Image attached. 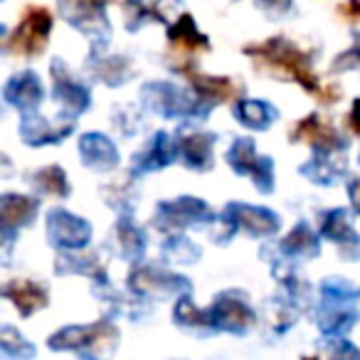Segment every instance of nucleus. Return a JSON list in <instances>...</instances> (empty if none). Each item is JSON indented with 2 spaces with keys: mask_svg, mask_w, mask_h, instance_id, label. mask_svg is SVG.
Returning a JSON list of instances; mask_svg holds the SVG:
<instances>
[{
  "mask_svg": "<svg viewBox=\"0 0 360 360\" xmlns=\"http://www.w3.org/2000/svg\"><path fill=\"white\" fill-rule=\"evenodd\" d=\"M215 220V212L207 207L205 200L200 198H191L183 195L178 200H163L155 210V220L153 225L160 232H173L180 235L188 227H198V225H207V222Z\"/></svg>",
  "mask_w": 360,
  "mask_h": 360,
  "instance_id": "obj_5",
  "label": "nucleus"
},
{
  "mask_svg": "<svg viewBox=\"0 0 360 360\" xmlns=\"http://www.w3.org/2000/svg\"><path fill=\"white\" fill-rule=\"evenodd\" d=\"M355 67H360V37L355 40V45L350 47L348 52H343V55H340L338 60L333 62V70L335 72L355 70Z\"/></svg>",
  "mask_w": 360,
  "mask_h": 360,
  "instance_id": "obj_35",
  "label": "nucleus"
},
{
  "mask_svg": "<svg viewBox=\"0 0 360 360\" xmlns=\"http://www.w3.org/2000/svg\"><path fill=\"white\" fill-rule=\"evenodd\" d=\"M257 8L264 11L271 20H281V18L294 13V3L291 0H257Z\"/></svg>",
  "mask_w": 360,
  "mask_h": 360,
  "instance_id": "obj_34",
  "label": "nucleus"
},
{
  "mask_svg": "<svg viewBox=\"0 0 360 360\" xmlns=\"http://www.w3.org/2000/svg\"><path fill=\"white\" fill-rule=\"evenodd\" d=\"M345 13H350V15H358L360 18V0H350L348 6L343 8Z\"/></svg>",
  "mask_w": 360,
  "mask_h": 360,
  "instance_id": "obj_39",
  "label": "nucleus"
},
{
  "mask_svg": "<svg viewBox=\"0 0 360 360\" xmlns=\"http://www.w3.org/2000/svg\"><path fill=\"white\" fill-rule=\"evenodd\" d=\"M355 291L345 279H326L321 284V309H319V330L326 338H340L358 321Z\"/></svg>",
  "mask_w": 360,
  "mask_h": 360,
  "instance_id": "obj_2",
  "label": "nucleus"
},
{
  "mask_svg": "<svg viewBox=\"0 0 360 360\" xmlns=\"http://www.w3.org/2000/svg\"><path fill=\"white\" fill-rule=\"evenodd\" d=\"M47 240L52 247L65 252L84 250L91 240V225L84 217L67 212L65 207H55L47 215Z\"/></svg>",
  "mask_w": 360,
  "mask_h": 360,
  "instance_id": "obj_10",
  "label": "nucleus"
},
{
  "mask_svg": "<svg viewBox=\"0 0 360 360\" xmlns=\"http://www.w3.org/2000/svg\"><path fill=\"white\" fill-rule=\"evenodd\" d=\"M3 299L13 301L15 309L20 311V316H32L37 309H45L47 306V289L37 281H27V279H15V281H8L3 286Z\"/></svg>",
  "mask_w": 360,
  "mask_h": 360,
  "instance_id": "obj_20",
  "label": "nucleus"
},
{
  "mask_svg": "<svg viewBox=\"0 0 360 360\" xmlns=\"http://www.w3.org/2000/svg\"><path fill=\"white\" fill-rule=\"evenodd\" d=\"M163 257L173 264H193V262L200 259V250L193 245L191 240L180 235H173L163 247Z\"/></svg>",
  "mask_w": 360,
  "mask_h": 360,
  "instance_id": "obj_32",
  "label": "nucleus"
},
{
  "mask_svg": "<svg viewBox=\"0 0 360 360\" xmlns=\"http://www.w3.org/2000/svg\"><path fill=\"white\" fill-rule=\"evenodd\" d=\"M210 330H227V333H247L257 323L255 309L250 306L247 296L242 291H222L212 306L207 309Z\"/></svg>",
  "mask_w": 360,
  "mask_h": 360,
  "instance_id": "obj_6",
  "label": "nucleus"
},
{
  "mask_svg": "<svg viewBox=\"0 0 360 360\" xmlns=\"http://www.w3.org/2000/svg\"><path fill=\"white\" fill-rule=\"evenodd\" d=\"M245 52L262 67V70H269L271 75L286 77V79L296 82V84L304 86L309 94L319 96L323 104L338 99V91L326 89L319 82V77L311 70V55L304 52L301 47H296L294 42L284 40V37H271L259 45L245 47Z\"/></svg>",
  "mask_w": 360,
  "mask_h": 360,
  "instance_id": "obj_1",
  "label": "nucleus"
},
{
  "mask_svg": "<svg viewBox=\"0 0 360 360\" xmlns=\"http://www.w3.org/2000/svg\"><path fill=\"white\" fill-rule=\"evenodd\" d=\"M72 134V124L65 126H52L42 119L37 111H25L20 124V136L27 146H47V143H60L62 139Z\"/></svg>",
  "mask_w": 360,
  "mask_h": 360,
  "instance_id": "obj_21",
  "label": "nucleus"
},
{
  "mask_svg": "<svg viewBox=\"0 0 360 360\" xmlns=\"http://www.w3.org/2000/svg\"><path fill=\"white\" fill-rule=\"evenodd\" d=\"M304 360H319V355H306Z\"/></svg>",
  "mask_w": 360,
  "mask_h": 360,
  "instance_id": "obj_40",
  "label": "nucleus"
},
{
  "mask_svg": "<svg viewBox=\"0 0 360 360\" xmlns=\"http://www.w3.org/2000/svg\"><path fill=\"white\" fill-rule=\"evenodd\" d=\"M220 220L227 225L225 240H230L237 230H245L252 237H269L276 235L281 225L276 212L266 210V207L247 205V202H230Z\"/></svg>",
  "mask_w": 360,
  "mask_h": 360,
  "instance_id": "obj_9",
  "label": "nucleus"
},
{
  "mask_svg": "<svg viewBox=\"0 0 360 360\" xmlns=\"http://www.w3.org/2000/svg\"><path fill=\"white\" fill-rule=\"evenodd\" d=\"M96 77H99L101 82H106L109 86L124 84L131 77L129 60H124V57H106V60H99V65H96Z\"/></svg>",
  "mask_w": 360,
  "mask_h": 360,
  "instance_id": "obj_33",
  "label": "nucleus"
},
{
  "mask_svg": "<svg viewBox=\"0 0 360 360\" xmlns=\"http://www.w3.org/2000/svg\"><path fill=\"white\" fill-rule=\"evenodd\" d=\"M235 116L242 126L257 131H266L271 126V121L279 116V111L269 104V101L259 99H242L235 104Z\"/></svg>",
  "mask_w": 360,
  "mask_h": 360,
  "instance_id": "obj_25",
  "label": "nucleus"
},
{
  "mask_svg": "<svg viewBox=\"0 0 360 360\" xmlns=\"http://www.w3.org/2000/svg\"><path fill=\"white\" fill-rule=\"evenodd\" d=\"M217 136L205 134V131H198L186 139H180L178 150L180 158L188 168L193 170H210L212 168V146H215Z\"/></svg>",
  "mask_w": 360,
  "mask_h": 360,
  "instance_id": "obj_22",
  "label": "nucleus"
},
{
  "mask_svg": "<svg viewBox=\"0 0 360 360\" xmlns=\"http://www.w3.org/2000/svg\"><path fill=\"white\" fill-rule=\"evenodd\" d=\"M52 30V15L47 8H27L22 20L18 22L13 37H8V52L22 57H37L45 52L47 37Z\"/></svg>",
  "mask_w": 360,
  "mask_h": 360,
  "instance_id": "obj_7",
  "label": "nucleus"
},
{
  "mask_svg": "<svg viewBox=\"0 0 360 360\" xmlns=\"http://www.w3.org/2000/svg\"><path fill=\"white\" fill-rule=\"evenodd\" d=\"M330 360H360V348H355L350 340H335L330 345Z\"/></svg>",
  "mask_w": 360,
  "mask_h": 360,
  "instance_id": "obj_36",
  "label": "nucleus"
},
{
  "mask_svg": "<svg viewBox=\"0 0 360 360\" xmlns=\"http://www.w3.org/2000/svg\"><path fill=\"white\" fill-rule=\"evenodd\" d=\"M227 163L237 175H247L252 178L262 193L274 191V160L269 155H259L255 150V141L252 139H237L232 148L227 150Z\"/></svg>",
  "mask_w": 360,
  "mask_h": 360,
  "instance_id": "obj_8",
  "label": "nucleus"
},
{
  "mask_svg": "<svg viewBox=\"0 0 360 360\" xmlns=\"http://www.w3.org/2000/svg\"><path fill=\"white\" fill-rule=\"evenodd\" d=\"M119 345L116 326L99 321L91 326H67L50 338L52 350H75L82 360H106Z\"/></svg>",
  "mask_w": 360,
  "mask_h": 360,
  "instance_id": "obj_3",
  "label": "nucleus"
},
{
  "mask_svg": "<svg viewBox=\"0 0 360 360\" xmlns=\"http://www.w3.org/2000/svg\"><path fill=\"white\" fill-rule=\"evenodd\" d=\"M279 252L289 259L299 262V259H314L319 257L321 252V245H319V237L316 232L311 230L306 222H299L284 240L279 242Z\"/></svg>",
  "mask_w": 360,
  "mask_h": 360,
  "instance_id": "obj_23",
  "label": "nucleus"
},
{
  "mask_svg": "<svg viewBox=\"0 0 360 360\" xmlns=\"http://www.w3.org/2000/svg\"><path fill=\"white\" fill-rule=\"evenodd\" d=\"M0 348H3L6 358H11V360H32L35 358L32 343H27L25 335H20V330H15L13 326H3V328H0Z\"/></svg>",
  "mask_w": 360,
  "mask_h": 360,
  "instance_id": "obj_30",
  "label": "nucleus"
},
{
  "mask_svg": "<svg viewBox=\"0 0 360 360\" xmlns=\"http://www.w3.org/2000/svg\"><path fill=\"white\" fill-rule=\"evenodd\" d=\"M3 99L8 104L18 106V109L25 114V111H35L37 106L45 99V89H42V82L35 72H20L13 79H8L6 89H3Z\"/></svg>",
  "mask_w": 360,
  "mask_h": 360,
  "instance_id": "obj_15",
  "label": "nucleus"
},
{
  "mask_svg": "<svg viewBox=\"0 0 360 360\" xmlns=\"http://www.w3.org/2000/svg\"><path fill=\"white\" fill-rule=\"evenodd\" d=\"M343 170H345V160L343 158L335 160V153H316L314 160L301 168V173L309 175L311 180H316L321 186H330L338 175H343Z\"/></svg>",
  "mask_w": 360,
  "mask_h": 360,
  "instance_id": "obj_27",
  "label": "nucleus"
},
{
  "mask_svg": "<svg viewBox=\"0 0 360 360\" xmlns=\"http://www.w3.org/2000/svg\"><path fill=\"white\" fill-rule=\"evenodd\" d=\"M178 155H180L178 143H175L165 131H158V134L150 139V143L146 146L143 153H139L134 158V173L136 175L153 173V170H160V168H165V165H170Z\"/></svg>",
  "mask_w": 360,
  "mask_h": 360,
  "instance_id": "obj_17",
  "label": "nucleus"
},
{
  "mask_svg": "<svg viewBox=\"0 0 360 360\" xmlns=\"http://www.w3.org/2000/svg\"><path fill=\"white\" fill-rule=\"evenodd\" d=\"M160 3L163 0H126V27L136 32L143 27L146 22H163V13H160Z\"/></svg>",
  "mask_w": 360,
  "mask_h": 360,
  "instance_id": "obj_28",
  "label": "nucleus"
},
{
  "mask_svg": "<svg viewBox=\"0 0 360 360\" xmlns=\"http://www.w3.org/2000/svg\"><path fill=\"white\" fill-rule=\"evenodd\" d=\"M180 72L186 75V79L191 82L195 96L207 106V109H212L215 104H225V101L237 99V94H240V84L232 82V79H227V77L202 75V72L186 70V67H183Z\"/></svg>",
  "mask_w": 360,
  "mask_h": 360,
  "instance_id": "obj_14",
  "label": "nucleus"
},
{
  "mask_svg": "<svg viewBox=\"0 0 360 360\" xmlns=\"http://www.w3.org/2000/svg\"><path fill=\"white\" fill-rule=\"evenodd\" d=\"M348 126L360 136V99L353 101V109H350V116H348Z\"/></svg>",
  "mask_w": 360,
  "mask_h": 360,
  "instance_id": "obj_38",
  "label": "nucleus"
},
{
  "mask_svg": "<svg viewBox=\"0 0 360 360\" xmlns=\"http://www.w3.org/2000/svg\"><path fill=\"white\" fill-rule=\"evenodd\" d=\"M37 215V200L27 195H18V193H6L0 198V225H3V235L11 237L15 230L27 227Z\"/></svg>",
  "mask_w": 360,
  "mask_h": 360,
  "instance_id": "obj_18",
  "label": "nucleus"
},
{
  "mask_svg": "<svg viewBox=\"0 0 360 360\" xmlns=\"http://www.w3.org/2000/svg\"><path fill=\"white\" fill-rule=\"evenodd\" d=\"M321 235L340 247V255L348 259H360V235L348 225L345 210H328L321 215Z\"/></svg>",
  "mask_w": 360,
  "mask_h": 360,
  "instance_id": "obj_16",
  "label": "nucleus"
},
{
  "mask_svg": "<svg viewBox=\"0 0 360 360\" xmlns=\"http://www.w3.org/2000/svg\"><path fill=\"white\" fill-rule=\"evenodd\" d=\"M168 40L178 52H200V50H207V47H210L207 37L198 30L195 20H193L191 15L178 18V22L168 30Z\"/></svg>",
  "mask_w": 360,
  "mask_h": 360,
  "instance_id": "obj_24",
  "label": "nucleus"
},
{
  "mask_svg": "<svg viewBox=\"0 0 360 360\" xmlns=\"http://www.w3.org/2000/svg\"><path fill=\"white\" fill-rule=\"evenodd\" d=\"M175 323L183 326V328H207L210 330V319H207V311H200L195 309V304H193L188 296H183V299H178V304H175Z\"/></svg>",
  "mask_w": 360,
  "mask_h": 360,
  "instance_id": "obj_31",
  "label": "nucleus"
},
{
  "mask_svg": "<svg viewBox=\"0 0 360 360\" xmlns=\"http://www.w3.org/2000/svg\"><path fill=\"white\" fill-rule=\"evenodd\" d=\"M289 136H291V141H299V143L311 146L316 153H343L345 150L343 136L316 114L306 116V119H301L299 124H294V129H291Z\"/></svg>",
  "mask_w": 360,
  "mask_h": 360,
  "instance_id": "obj_11",
  "label": "nucleus"
},
{
  "mask_svg": "<svg viewBox=\"0 0 360 360\" xmlns=\"http://www.w3.org/2000/svg\"><path fill=\"white\" fill-rule=\"evenodd\" d=\"M52 79H55L52 94H55V99L62 104V111H65L67 116H79L89 109V104H91L89 89L70 75V70H67V65L62 60L52 62Z\"/></svg>",
  "mask_w": 360,
  "mask_h": 360,
  "instance_id": "obj_12",
  "label": "nucleus"
},
{
  "mask_svg": "<svg viewBox=\"0 0 360 360\" xmlns=\"http://www.w3.org/2000/svg\"><path fill=\"white\" fill-rule=\"evenodd\" d=\"M79 158L91 170H114L121 155L104 134H84L79 139Z\"/></svg>",
  "mask_w": 360,
  "mask_h": 360,
  "instance_id": "obj_19",
  "label": "nucleus"
},
{
  "mask_svg": "<svg viewBox=\"0 0 360 360\" xmlns=\"http://www.w3.org/2000/svg\"><path fill=\"white\" fill-rule=\"evenodd\" d=\"M116 240H119V252L124 259L141 262L146 252V237L139 227L131 222V217H121L116 222Z\"/></svg>",
  "mask_w": 360,
  "mask_h": 360,
  "instance_id": "obj_26",
  "label": "nucleus"
},
{
  "mask_svg": "<svg viewBox=\"0 0 360 360\" xmlns=\"http://www.w3.org/2000/svg\"><path fill=\"white\" fill-rule=\"evenodd\" d=\"M32 183L40 193L45 195H55V198H67L70 195V183H67V173L60 165H47V168L37 170L32 175Z\"/></svg>",
  "mask_w": 360,
  "mask_h": 360,
  "instance_id": "obj_29",
  "label": "nucleus"
},
{
  "mask_svg": "<svg viewBox=\"0 0 360 360\" xmlns=\"http://www.w3.org/2000/svg\"><path fill=\"white\" fill-rule=\"evenodd\" d=\"M146 109L155 111V114L165 116V119H183V116H198L200 111L202 116L207 114V106L200 99H191L188 91L178 89V86L168 84V82H150L141 91Z\"/></svg>",
  "mask_w": 360,
  "mask_h": 360,
  "instance_id": "obj_4",
  "label": "nucleus"
},
{
  "mask_svg": "<svg viewBox=\"0 0 360 360\" xmlns=\"http://www.w3.org/2000/svg\"><path fill=\"white\" fill-rule=\"evenodd\" d=\"M348 198H350V202H353V210L360 215V178H358V180H350V186H348Z\"/></svg>",
  "mask_w": 360,
  "mask_h": 360,
  "instance_id": "obj_37",
  "label": "nucleus"
},
{
  "mask_svg": "<svg viewBox=\"0 0 360 360\" xmlns=\"http://www.w3.org/2000/svg\"><path fill=\"white\" fill-rule=\"evenodd\" d=\"M129 284L139 294H180V291H191V281L186 276L170 274L165 269L155 266H139L131 271Z\"/></svg>",
  "mask_w": 360,
  "mask_h": 360,
  "instance_id": "obj_13",
  "label": "nucleus"
}]
</instances>
